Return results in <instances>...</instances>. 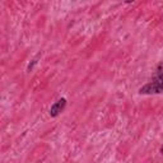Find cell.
Returning a JSON list of instances; mask_svg holds the SVG:
<instances>
[{
	"label": "cell",
	"instance_id": "cell-1",
	"mask_svg": "<svg viewBox=\"0 0 163 163\" xmlns=\"http://www.w3.org/2000/svg\"><path fill=\"white\" fill-rule=\"evenodd\" d=\"M163 93V61L158 62L152 80L139 89V94H161Z\"/></svg>",
	"mask_w": 163,
	"mask_h": 163
},
{
	"label": "cell",
	"instance_id": "cell-2",
	"mask_svg": "<svg viewBox=\"0 0 163 163\" xmlns=\"http://www.w3.org/2000/svg\"><path fill=\"white\" fill-rule=\"evenodd\" d=\"M65 106H66V100H65V98H60L59 101H56L51 106V108H50V116L51 117L59 116L60 113L64 111V108H65Z\"/></svg>",
	"mask_w": 163,
	"mask_h": 163
},
{
	"label": "cell",
	"instance_id": "cell-3",
	"mask_svg": "<svg viewBox=\"0 0 163 163\" xmlns=\"http://www.w3.org/2000/svg\"><path fill=\"white\" fill-rule=\"evenodd\" d=\"M40 58H41V52H38V54L36 55V58H34V59H32V60H31V62L28 64V66H27V73H31V72H32V70H33V68H34V66H36L37 64H38V60H40Z\"/></svg>",
	"mask_w": 163,
	"mask_h": 163
},
{
	"label": "cell",
	"instance_id": "cell-4",
	"mask_svg": "<svg viewBox=\"0 0 163 163\" xmlns=\"http://www.w3.org/2000/svg\"><path fill=\"white\" fill-rule=\"evenodd\" d=\"M161 153H162V154H163V145H162V147H161Z\"/></svg>",
	"mask_w": 163,
	"mask_h": 163
}]
</instances>
